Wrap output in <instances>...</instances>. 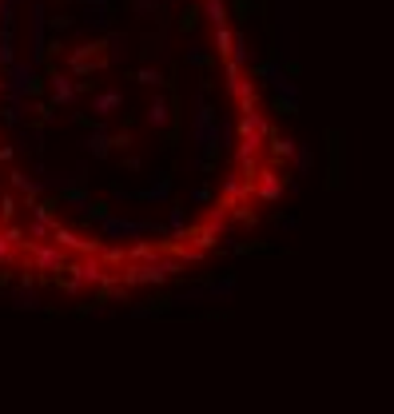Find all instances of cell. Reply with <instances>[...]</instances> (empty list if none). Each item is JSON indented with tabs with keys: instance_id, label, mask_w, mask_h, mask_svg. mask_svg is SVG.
Segmentation results:
<instances>
[{
	"instance_id": "1",
	"label": "cell",
	"mask_w": 394,
	"mask_h": 414,
	"mask_svg": "<svg viewBox=\"0 0 394 414\" xmlns=\"http://www.w3.org/2000/svg\"><path fill=\"white\" fill-rule=\"evenodd\" d=\"M100 227V239H120V243H132L140 235H163L168 239V223L160 220H123V215H100L96 220Z\"/></svg>"
},
{
	"instance_id": "2",
	"label": "cell",
	"mask_w": 394,
	"mask_h": 414,
	"mask_svg": "<svg viewBox=\"0 0 394 414\" xmlns=\"http://www.w3.org/2000/svg\"><path fill=\"white\" fill-rule=\"evenodd\" d=\"M8 84H4V96L0 100H28L32 96V88H36V80H40V68L32 60H13L8 68Z\"/></svg>"
},
{
	"instance_id": "3",
	"label": "cell",
	"mask_w": 394,
	"mask_h": 414,
	"mask_svg": "<svg viewBox=\"0 0 394 414\" xmlns=\"http://www.w3.org/2000/svg\"><path fill=\"white\" fill-rule=\"evenodd\" d=\"M64 275L80 279L88 291H100V283H104V263H100V255H68L64 259Z\"/></svg>"
},
{
	"instance_id": "4",
	"label": "cell",
	"mask_w": 394,
	"mask_h": 414,
	"mask_svg": "<svg viewBox=\"0 0 394 414\" xmlns=\"http://www.w3.org/2000/svg\"><path fill=\"white\" fill-rule=\"evenodd\" d=\"M28 13H32V64L40 68V64L48 60V48H44V44H48V36H44V28H48V4H44V0H32Z\"/></svg>"
},
{
	"instance_id": "5",
	"label": "cell",
	"mask_w": 394,
	"mask_h": 414,
	"mask_svg": "<svg viewBox=\"0 0 394 414\" xmlns=\"http://www.w3.org/2000/svg\"><path fill=\"white\" fill-rule=\"evenodd\" d=\"M283 171L279 168H259L255 171V199L259 203H279L283 199Z\"/></svg>"
},
{
	"instance_id": "6",
	"label": "cell",
	"mask_w": 394,
	"mask_h": 414,
	"mask_svg": "<svg viewBox=\"0 0 394 414\" xmlns=\"http://www.w3.org/2000/svg\"><path fill=\"white\" fill-rule=\"evenodd\" d=\"M44 80H48V88H52V108H68V104H76V100H80V96H76L72 76H64L60 68H52Z\"/></svg>"
},
{
	"instance_id": "7",
	"label": "cell",
	"mask_w": 394,
	"mask_h": 414,
	"mask_svg": "<svg viewBox=\"0 0 394 414\" xmlns=\"http://www.w3.org/2000/svg\"><path fill=\"white\" fill-rule=\"evenodd\" d=\"M295 56V4H279V56Z\"/></svg>"
},
{
	"instance_id": "8",
	"label": "cell",
	"mask_w": 394,
	"mask_h": 414,
	"mask_svg": "<svg viewBox=\"0 0 394 414\" xmlns=\"http://www.w3.org/2000/svg\"><path fill=\"white\" fill-rule=\"evenodd\" d=\"M4 175H8V187H13L16 195H44L48 192V180H28L25 168H8Z\"/></svg>"
},
{
	"instance_id": "9",
	"label": "cell",
	"mask_w": 394,
	"mask_h": 414,
	"mask_svg": "<svg viewBox=\"0 0 394 414\" xmlns=\"http://www.w3.org/2000/svg\"><path fill=\"white\" fill-rule=\"evenodd\" d=\"M108 128H104V123H96V128H92V132L84 135V140H80V147H84L88 156L92 159H108L111 156V144H108Z\"/></svg>"
},
{
	"instance_id": "10",
	"label": "cell",
	"mask_w": 394,
	"mask_h": 414,
	"mask_svg": "<svg viewBox=\"0 0 394 414\" xmlns=\"http://www.w3.org/2000/svg\"><path fill=\"white\" fill-rule=\"evenodd\" d=\"M120 108H128V100H123V92H116V88H104V92L92 96V112H96L100 120L111 116V112H120Z\"/></svg>"
},
{
	"instance_id": "11",
	"label": "cell",
	"mask_w": 394,
	"mask_h": 414,
	"mask_svg": "<svg viewBox=\"0 0 394 414\" xmlns=\"http://www.w3.org/2000/svg\"><path fill=\"white\" fill-rule=\"evenodd\" d=\"M172 123V100L163 96V92H156L148 104V128H156V132H163Z\"/></svg>"
},
{
	"instance_id": "12",
	"label": "cell",
	"mask_w": 394,
	"mask_h": 414,
	"mask_svg": "<svg viewBox=\"0 0 394 414\" xmlns=\"http://www.w3.org/2000/svg\"><path fill=\"white\" fill-rule=\"evenodd\" d=\"M140 56L144 60H163L168 56V36L163 32H144L140 36Z\"/></svg>"
},
{
	"instance_id": "13",
	"label": "cell",
	"mask_w": 394,
	"mask_h": 414,
	"mask_svg": "<svg viewBox=\"0 0 394 414\" xmlns=\"http://www.w3.org/2000/svg\"><path fill=\"white\" fill-rule=\"evenodd\" d=\"M227 60H231L235 68H243V72L255 64V52H251V44H247V36L239 28H235V36H231V56H227Z\"/></svg>"
},
{
	"instance_id": "14",
	"label": "cell",
	"mask_w": 394,
	"mask_h": 414,
	"mask_svg": "<svg viewBox=\"0 0 394 414\" xmlns=\"http://www.w3.org/2000/svg\"><path fill=\"white\" fill-rule=\"evenodd\" d=\"M184 243H196V247H203V251H211V247H219V227H211V223L187 227V239H184Z\"/></svg>"
},
{
	"instance_id": "15",
	"label": "cell",
	"mask_w": 394,
	"mask_h": 414,
	"mask_svg": "<svg viewBox=\"0 0 394 414\" xmlns=\"http://www.w3.org/2000/svg\"><path fill=\"white\" fill-rule=\"evenodd\" d=\"M168 195H172V180L160 171V180H156V187H148V192H132V199H140V203H168Z\"/></svg>"
},
{
	"instance_id": "16",
	"label": "cell",
	"mask_w": 394,
	"mask_h": 414,
	"mask_svg": "<svg viewBox=\"0 0 394 414\" xmlns=\"http://www.w3.org/2000/svg\"><path fill=\"white\" fill-rule=\"evenodd\" d=\"M8 299H13L16 311H40V295H36V283H28V287H16V291H8Z\"/></svg>"
},
{
	"instance_id": "17",
	"label": "cell",
	"mask_w": 394,
	"mask_h": 414,
	"mask_svg": "<svg viewBox=\"0 0 394 414\" xmlns=\"http://www.w3.org/2000/svg\"><path fill=\"white\" fill-rule=\"evenodd\" d=\"M132 13H136V16H156L160 25H168V16H172V8H168L163 0H132Z\"/></svg>"
},
{
	"instance_id": "18",
	"label": "cell",
	"mask_w": 394,
	"mask_h": 414,
	"mask_svg": "<svg viewBox=\"0 0 394 414\" xmlns=\"http://www.w3.org/2000/svg\"><path fill=\"white\" fill-rule=\"evenodd\" d=\"M231 36H235L231 20H227V25H215V32H211V48H215V56H219V60H227V56H231Z\"/></svg>"
},
{
	"instance_id": "19",
	"label": "cell",
	"mask_w": 394,
	"mask_h": 414,
	"mask_svg": "<svg viewBox=\"0 0 394 414\" xmlns=\"http://www.w3.org/2000/svg\"><path fill=\"white\" fill-rule=\"evenodd\" d=\"M104 48H108V64H123L128 36H123V32H116V28H108V32H104Z\"/></svg>"
},
{
	"instance_id": "20",
	"label": "cell",
	"mask_w": 394,
	"mask_h": 414,
	"mask_svg": "<svg viewBox=\"0 0 394 414\" xmlns=\"http://www.w3.org/2000/svg\"><path fill=\"white\" fill-rule=\"evenodd\" d=\"M108 4H88L84 13V32H108Z\"/></svg>"
},
{
	"instance_id": "21",
	"label": "cell",
	"mask_w": 394,
	"mask_h": 414,
	"mask_svg": "<svg viewBox=\"0 0 394 414\" xmlns=\"http://www.w3.org/2000/svg\"><path fill=\"white\" fill-rule=\"evenodd\" d=\"M203 20H208L211 28L227 25V20H231V4H227V0H203Z\"/></svg>"
},
{
	"instance_id": "22",
	"label": "cell",
	"mask_w": 394,
	"mask_h": 414,
	"mask_svg": "<svg viewBox=\"0 0 394 414\" xmlns=\"http://www.w3.org/2000/svg\"><path fill=\"white\" fill-rule=\"evenodd\" d=\"M25 116H28L25 100H8V104L0 108V123H4V128H20V123H25Z\"/></svg>"
},
{
	"instance_id": "23",
	"label": "cell",
	"mask_w": 394,
	"mask_h": 414,
	"mask_svg": "<svg viewBox=\"0 0 394 414\" xmlns=\"http://www.w3.org/2000/svg\"><path fill=\"white\" fill-rule=\"evenodd\" d=\"M208 299H215V303H227V299H235V275L211 279V283H208Z\"/></svg>"
},
{
	"instance_id": "24",
	"label": "cell",
	"mask_w": 394,
	"mask_h": 414,
	"mask_svg": "<svg viewBox=\"0 0 394 414\" xmlns=\"http://www.w3.org/2000/svg\"><path fill=\"white\" fill-rule=\"evenodd\" d=\"M123 255H128V263H144V259L160 255V247H151L148 239H132V243L123 247Z\"/></svg>"
},
{
	"instance_id": "25",
	"label": "cell",
	"mask_w": 394,
	"mask_h": 414,
	"mask_svg": "<svg viewBox=\"0 0 394 414\" xmlns=\"http://www.w3.org/2000/svg\"><path fill=\"white\" fill-rule=\"evenodd\" d=\"M68 68H72L76 80H88L92 72H100V68H108V56H92V60H68Z\"/></svg>"
},
{
	"instance_id": "26",
	"label": "cell",
	"mask_w": 394,
	"mask_h": 414,
	"mask_svg": "<svg viewBox=\"0 0 394 414\" xmlns=\"http://www.w3.org/2000/svg\"><path fill=\"white\" fill-rule=\"evenodd\" d=\"M295 135H267V147H271V156L275 159H291L295 156Z\"/></svg>"
},
{
	"instance_id": "27",
	"label": "cell",
	"mask_w": 394,
	"mask_h": 414,
	"mask_svg": "<svg viewBox=\"0 0 394 414\" xmlns=\"http://www.w3.org/2000/svg\"><path fill=\"white\" fill-rule=\"evenodd\" d=\"M100 263H104V267H123V263H128V255H123V247L120 243H108V239H104V243H100Z\"/></svg>"
},
{
	"instance_id": "28",
	"label": "cell",
	"mask_w": 394,
	"mask_h": 414,
	"mask_svg": "<svg viewBox=\"0 0 394 414\" xmlns=\"http://www.w3.org/2000/svg\"><path fill=\"white\" fill-rule=\"evenodd\" d=\"M172 303H179V307H203V303H208V283H196V287H187L184 295H175Z\"/></svg>"
},
{
	"instance_id": "29",
	"label": "cell",
	"mask_w": 394,
	"mask_h": 414,
	"mask_svg": "<svg viewBox=\"0 0 394 414\" xmlns=\"http://www.w3.org/2000/svg\"><path fill=\"white\" fill-rule=\"evenodd\" d=\"M13 60H16V32L0 28V68H8Z\"/></svg>"
},
{
	"instance_id": "30",
	"label": "cell",
	"mask_w": 394,
	"mask_h": 414,
	"mask_svg": "<svg viewBox=\"0 0 394 414\" xmlns=\"http://www.w3.org/2000/svg\"><path fill=\"white\" fill-rule=\"evenodd\" d=\"M295 175H307L311 168H315V147L311 144H295Z\"/></svg>"
},
{
	"instance_id": "31",
	"label": "cell",
	"mask_w": 394,
	"mask_h": 414,
	"mask_svg": "<svg viewBox=\"0 0 394 414\" xmlns=\"http://www.w3.org/2000/svg\"><path fill=\"white\" fill-rule=\"evenodd\" d=\"M136 84H144V88H163V84H168V76H163L160 68L144 64V68H136Z\"/></svg>"
},
{
	"instance_id": "32",
	"label": "cell",
	"mask_w": 394,
	"mask_h": 414,
	"mask_svg": "<svg viewBox=\"0 0 394 414\" xmlns=\"http://www.w3.org/2000/svg\"><path fill=\"white\" fill-rule=\"evenodd\" d=\"M16 211H20V195L16 192H0V223L16 220Z\"/></svg>"
},
{
	"instance_id": "33",
	"label": "cell",
	"mask_w": 394,
	"mask_h": 414,
	"mask_svg": "<svg viewBox=\"0 0 394 414\" xmlns=\"http://www.w3.org/2000/svg\"><path fill=\"white\" fill-rule=\"evenodd\" d=\"M0 235L8 239V243L16 247V251H25V243H28V235H25V227H16V220H8V223H0Z\"/></svg>"
},
{
	"instance_id": "34",
	"label": "cell",
	"mask_w": 394,
	"mask_h": 414,
	"mask_svg": "<svg viewBox=\"0 0 394 414\" xmlns=\"http://www.w3.org/2000/svg\"><path fill=\"white\" fill-rule=\"evenodd\" d=\"M187 64H196V68H208V64H211L208 44H199V40H191V44H187Z\"/></svg>"
},
{
	"instance_id": "35",
	"label": "cell",
	"mask_w": 394,
	"mask_h": 414,
	"mask_svg": "<svg viewBox=\"0 0 394 414\" xmlns=\"http://www.w3.org/2000/svg\"><path fill=\"white\" fill-rule=\"evenodd\" d=\"M227 199H243V180H239V171H231V175H223V192Z\"/></svg>"
},
{
	"instance_id": "36",
	"label": "cell",
	"mask_w": 394,
	"mask_h": 414,
	"mask_svg": "<svg viewBox=\"0 0 394 414\" xmlns=\"http://www.w3.org/2000/svg\"><path fill=\"white\" fill-rule=\"evenodd\" d=\"M100 291H104V299H108V303H132V287H123V283H111V287H100Z\"/></svg>"
},
{
	"instance_id": "37",
	"label": "cell",
	"mask_w": 394,
	"mask_h": 414,
	"mask_svg": "<svg viewBox=\"0 0 394 414\" xmlns=\"http://www.w3.org/2000/svg\"><path fill=\"white\" fill-rule=\"evenodd\" d=\"M28 239H48V235H52V223L48 220H28Z\"/></svg>"
},
{
	"instance_id": "38",
	"label": "cell",
	"mask_w": 394,
	"mask_h": 414,
	"mask_svg": "<svg viewBox=\"0 0 394 414\" xmlns=\"http://www.w3.org/2000/svg\"><path fill=\"white\" fill-rule=\"evenodd\" d=\"M0 28L16 32V4H8V0H0Z\"/></svg>"
},
{
	"instance_id": "39",
	"label": "cell",
	"mask_w": 394,
	"mask_h": 414,
	"mask_svg": "<svg viewBox=\"0 0 394 414\" xmlns=\"http://www.w3.org/2000/svg\"><path fill=\"white\" fill-rule=\"evenodd\" d=\"M108 144H111V147H120V152H132V144H136V140H132V132H111V135H108Z\"/></svg>"
},
{
	"instance_id": "40",
	"label": "cell",
	"mask_w": 394,
	"mask_h": 414,
	"mask_svg": "<svg viewBox=\"0 0 394 414\" xmlns=\"http://www.w3.org/2000/svg\"><path fill=\"white\" fill-rule=\"evenodd\" d=\"M128 315L132 319H151V315H160V307L156 303H136V307H128Z\"/></svg>"
},
{
	"instance_id": "41",
	"label": "cell",
	"mask_w": 394,
	"mask_h": 414,
	"mask_svg": "<svg viewBox=\"0 0 394 414\" xmlns=\"http://www.w3.org/2000/svg\"><path fill=\"white\" fill-rule=\"evenodd\" d=\"M275 112H283V116H299V100H287V96H275Z\"/></svg>"
},
{
	"instance_id": "42",
	"label": "cell",
	"mask_w": 394,
	"mask_h": 414,
	"mask_svg": "<svg viewBox=\"0 0 394 414\" xmlns=\"http://www.w3.org/2000/svg\"><path fill=\"white\" fill-rule=\"evenodd\" d=\"M72 25H76L72 16H52V32H56V36H60L64 28H72Z\"/></svg>"
},
{
	"instance_id": "43",
	"label": "cell",
	"mask_w": 394,
	"mask_h": 414,
	"mask_svg": "<svg viewBox=\"0 0 394 414\" xmlns=\"http://www.w3.org/2000/svg\"><path fill=\"white\" fill-rule=\"evenodd\" d=\"M211 199H215L211 187H196V192H191V203H211Z\"/></svg>"
},
{
	"instance_id": "44",
	"label": "cell",
	"mask_w": 394,
	"mask_h": 414,
	"mask_svg": "<svg viewBox=\"0 0 394 414\" xmlns=\"http://www.w3.org/2000/svg\"><path fill=\"white\" fill-rule=\"evenodd\" d=\"M32 112H36V116H40V120H44V123L52 120V104H32Z\"/></svg>"
},
{
	"instance_id": "45",
	"label": "cell",
	"mask_w": 394,
	"mask_h": 414,
	"mask_svg": "<svg viewBox=\"0 0 394 414\" xmlns=\"http://www.w3.org/2000/svg\"><path fill=\"white\" fill-rule=\"evenodd\" d=\"M111 199H116V203H128V199H132V192H128V187H111Z\"/></svg>"
},
{
	"instance_id": "46",
	"label": "cell",
	"mask_w": 394,
	"mask_h": 414,
	"mask_svg": "<svg viewBox=\"0 0 394 414\" xmlns=\"http://www.w3.org/2000/svg\"><path fill=\"white\" fill-rule=\"evenodd\" d=\"M279 227H283V232H295L299 220H295V215H279Z\"/></svg>"
},
{
	"instance_id": "47",
	"label": "cell",
	"mask_w": 394,
	"mask_h": 414,
	"mask_svg": "<svg viewBox=\"0 0 394 414\" xmlns=\"http://www.w3.org/2000/svg\"><path fill=\"white\" fill-rule=\"evenodd\" d=\"M196 16H199L196 8H187V16H184V20H179V25H184V32H187V28H191V25H196Z\"/></svg>"
},
{
	"instance_id": "48",
	"label": "cell",
	"mask_w": 394,
	"mask_h": 414,
	"mask_svg": "<svg viewBox=\"0 0 394 414\" xmlns=\"http://www.w3.org/2000/svg\"><path fill=\"white\" fill-rule=\"evenodd\" d=\"M60 4H111V0H60Z\"/></svg>"
},
{
	"instance_id": "49",
	"label": "cell",
	"mask_w": 394,
	"mask_h": 414,
	"mask_svg": "<svg viewBox=\"0 0 394 414\" xmlns=\"http://www.w3.org/2000/svg\"><path fill=\"white\" fill-rule=\"evenodd\" d=\"M0 96H4V80H0Z\"/></svg>"
},
{
	"instance_id": "50",
	"label": "cell",
	"mask_w": 394,
	"mask_h": 414,
	"mask_svg": "<svg viewBox=\"0 0 394 414\" xmlns=\"http://www.w3.org/2000/svg\"><path fill=\"white\" fill-rule=\"evenodd\" d=\"M8 4H20V0H8Z\"/></svg>"
},
{
	"instance_id": "51",
	"label": "cell",
	"mask_w": 394,
	"mask_h": 414,
	"mask_svg": "<svg viewBox=\"0 0 394 414\" xmlns=\"http://www.w3.org/2000/svg\"><path fill=\"white\" fill-rule=\"evenodd\" d=\"M196 4H203V0H196Z\"/></svg>"
}]
</instances>
